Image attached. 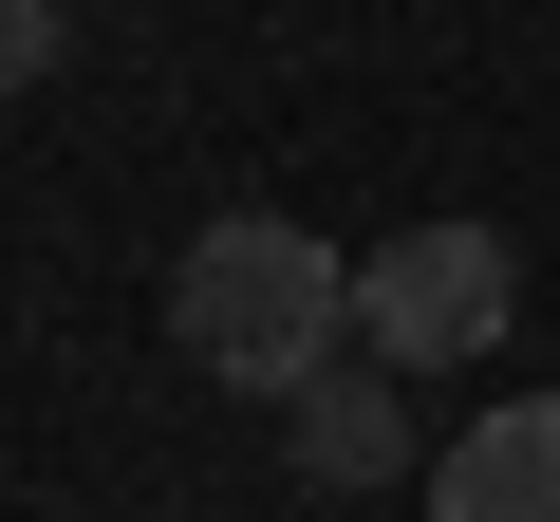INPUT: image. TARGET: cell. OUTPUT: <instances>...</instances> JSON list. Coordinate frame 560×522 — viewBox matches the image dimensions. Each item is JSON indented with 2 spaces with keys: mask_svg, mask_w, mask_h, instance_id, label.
<instances>
[{
  "mask_svg": "<svg viewBox=\"0 0 560 522\" xmlns=\"http://www.w3.org/2000/svg\"><path fill=\"white\" fill-rule=\"evenodd\" d=\"M57 20H75V0H0V112H20V94L57 75Z\"/></svg>",
  "mask_w": 560,
  "mask_h": 522,
  "instance_id": "cell-5",
  "label": "cell"
},
{
  "mask_svg": "<svg viewBox=\"0 0 560 522\" xmlns=\"http://www.w3.org/2000/svg\"><path fill=\"white\" fill-rule=\"evenodd\" d=\"M430 503H448V522H560V392H504L486 429H448Z\"/></svg>",
  "mask_w": 560,
  "mask_h": 522,
  "instance_id": "cell-4",
  "label": "cell"
},
{
  "mask_svg": "<svg viewBox=\"0 0 560 522\" xmlns=\"http://www.w3.org/2000/svg\"><path fill=\"white\" fill-rule=\"evenodd\" d=\"M504 318H523V261L486 224H411V242L355 261V336L393 373H467V355H504Z\"/></svg>",
  "mask_w": 560,
  "mask_h": 522,
  "instance_id": "cell-2",
  "label": "cell"
},
{
  "mask_svg": "<svg viewBox=\"0 0 560 522\" xmlns=\"http://www.w3.org/2000/svg\"><path fill=\"white\" fill-rule=\"evenodd\" d=\"M168 355L224 373V392H300L318 355H355V261L300 242L280 205H224V224L168 261Z\"/></svg>",
  "mask_w": 560,
  "mask_h": 522,
  "instance_id": "cell-1",
  "label": "cell"
},
{
  "mask_svg": "<svg viewBox=\"0 0 560 522\" xmlns=\"http://www.w3.org/2000/svg\"><path fill=\"white\" fill-rule=\"evenodd\" d=\"M280 448H300V485H393L411 466V411H393V355H318L300 392H280Z\"/></svg>",
  "mask_w": 560,
  "mask_h": 522,
  "instance_id": "cell-3",
  "label": "cell"
}]
</instances>
